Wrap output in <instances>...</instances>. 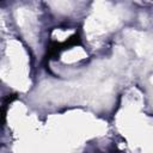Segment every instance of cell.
<instances>
[{
    "label": "cell",
    "instance_id": "6da1fadb",
    "mask_svg": "<svg viewBox=\"0 0 153 153\" xmlns=\"http://www.w3.org/2000/svg\"><path fill=\"white\" fill-rule=\"evenodd\" d=\"M6 108L7 105H0V124H2L5 122V117H6Z\"/></svg>",
    "mask_w": 153,
    "mask_h": 153
}]
</instances>
